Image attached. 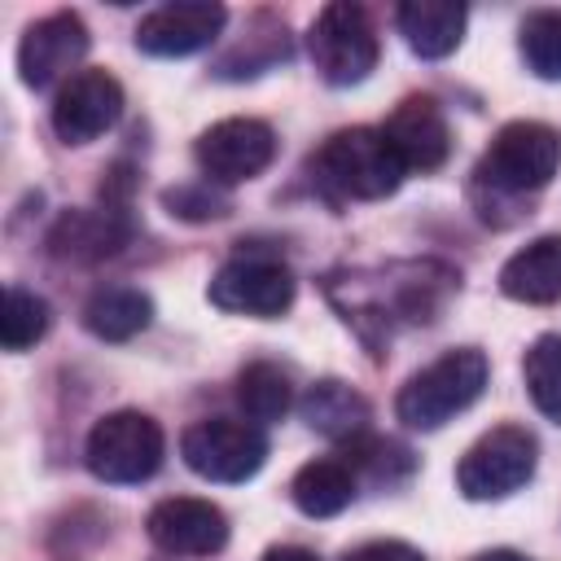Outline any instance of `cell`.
<instances>
[{
	"instance_id": "6da1fadb",
	"label": "cell",
	"mask_w": 561,
	"mask_h": 561,
	"mask_svg": "<svg viewBox=\"0 0 561 561\" xmlns=\"http://www.w3.org/2000/svg\"><path fill=\"white\" fill-rule=\"evenodd\" d=\"M311 171L316 180L346 197V202H377L386 193H394L408 175L403 158L394 153V145L386 140L381 127H346V131H333L316 158H311Z\"/></svg>"
},
{
	"instance_id": "7a4b0ae2",
	"label": "cell",
	"mask_w": 561,
	"mask_h": 561,
	"mask_svg": "<svg viewBox=\"0 0 561 561\" xmlns=\"http://www.w3.org/2000/svg\"><path fill=\"white\" fill-rule=\"evenodd\" d=\"M486 377H491V364L482 351H473V346L447 351L403 381L394 412L408 430H438L486 390Z\"/></svg>"
},
{
	"instance_id": "3957f363",
	"label": "cell",
	"mask_w": 561,
	"mask_h": 561,
	"mask_svg": "<svg viewBox=\"0 0 561 561\" xmlns=\"http://www.w3.org/2000/svg\"><path fill=\"white\" fill-rule=\"evenodd\" d=\"M561 167V136L548 123L535 118H517L504 123L486 153L478 158V188H491L500 197H522V193H539Z\"/></svg>"
},
{
	"instance_id": "277c9868",
	"label": "cell",
	"mask_w": 561,
	"mask_h": 561,
	"mask_svg": "<svg viewBox=\"0 0 561 561\" xmlns=\"http://www.w3.org/2000/svg\"><path fill=\"white\" fill-rule=\"evenodd\" d=\"M162 451H167L162 425L136 408H123L92 425L83 460H88L92 478H101L110 486H131V482H145L158 473Z\"/></svg>"
},
{
	"instance_id": "5b68a950",
	"label": "cell",
	"mask_w": 561,
	"mask_h": 561,
	"mask_svg": "<svg viewBox=\"0 0 561 561\" xmlns=\"http://www.w3.org/2000/svg\"><path fill=\"white\" fill-rule=\"evenodd\" d=\"M307 48H311V66L333 88H351V83L368 79V70L377 66V31H373L368 13L351 0L324 4L316 13Z\"/></svg>"
},
{
	"instance_id": "8992f818",
	"label": "cell",
	"mask_w": 561,
	"mask_h": 561,
	"mask_svg": "<svg viewBox=\"0 0 561 561\" xmlns=\"http://www.w3.org/2000/svg\"><path fill=\"white\" fill-rule=\"evenodd\" d=\"M539 443L522 425H495L456 465V486L465 500H504L535 478Z\"/></svg>"
},
{
	"instance_id": "52a82bcc",
	"label": "cell",
	"mask_w": 561,
	"mask_h": 561,
	"mask_svg": "<svg viewBox=\"0 0 561 561\" xmlns=\"http://www.w3.org/2000/svg\"><path fill=\"white\" fill-rule=\"evenodd\" d=\"M180 456L184 465L206 478V482H245L263 469L267 460V438L259 425L250 421H232V416H210L184 430L180 438Z\"/></svg>"
},
{
	"instance_id": "ba28073f",
	"label": "cell",
	"mask_w": 561,
	"mask_h": 561,
	"mask_svg": "<svg viewBox=\"0 0 561 561\" xmlns=\"http://www.w3.org/2000/svg\"><path fill=\"white\" fill-rule=\"evenodd\" d=\"M206 298L219 311L272 320V316H285L294 307V272L267 254H237L210 276Z\"/></svg>"
},
{
	"instance_id": "9c48e42d",
	"label": "cell",
	"mask_w": 561,
	"mask_h": 561,
	"mask_svg": "<svg viewBox=\"0 0 561 561\" xmlns=\"http://www.w3.org/2000/svg\"><path fill=\"white\" fill-rule=\"evenodd\" d=\"M197 167L206 184H245L276 158V136L263 118H219L197 136Z\"/></svg>"
},
{
	"instance_id": "30bf717a",
	"label": "cell",
	"mask_w": 561,
	"mask_h": 561,
	"mask_svg": "<svg viewBox=\"0 0 561 561\" xmlns=\"http://www.w3.org/2000/svg\"><path fill=\"white\" fill-rule=\"evenodd\" d=\"M123 114V88L110 70H79L61 83L53 101V131L66 145H88L105 136Z\"/></svg>"
},
{
	"instance_id": "8fae6325",
	"label": "cell",
	"mask_w": 561,
	"mask_h": 561,
	"mask_svg": "<svg viewBox=\"0 0 561 561\" xmlns=\"http://www.w3.org/2000/svg\"><path fill=\"white\" fill-rule=\"evenodd\" d=\"M149 539L171 557H215L228 543V517L219 504L197 495H171L149 508Z\"/></svg>"
},
{
	"instance_id": "7c38bea8",
	"label": "cell",
	"mask_w": 561,
	"mask_h": 561,
	"mask_svg": "<svg viewBox=\"0 0 561 561\" xmlns=\"http://www.w3.org/2000/svg\"><path fill=\"white\" fill-rule=\"evenodd\" d=\"M228 22L224 4L210 0H175V4H158L153 13L140 18L136 26V48L149 57H188L202 53Z\"/></svg>"
},
{
	"instance_id": "4fadbf2b",
	"label": "cell",
	"mask_w": 561,
	"mask_h": 561,
	"mask_svg": "<svg viewBox=\"0 0 561 561\" xmlns=\"http://www.w3.org/2000/svg\"><path fill=\"white\" fill-rule=\"evenodd\" d=\"M83 53H88L83 18L70 13V9H57V13H48V18L26 26V35L18 44V75H22L26 88H48L70 66H79Z\"/></svg>"
},
{
	"instance_id": "5bb4252c",
	"label": "cell",
	"mask_w": 561,
	"mask_h": 561,
	"mask_svg": "<svg viewBox=\"0 0 561 561\" xmlns=\"http://www.w3.org/2000/svg\"><path fill=\"white\" fill-rule=\"evenodd\" d=\"M381 131H386V140L394 145V153L403 158L408 171L425 175V171H438L447 162L451 131H447V118H443L434 96H403Z\"/></svg>"
},
{
	"instance_id": "9a60e30c",
	"label": "cell",
	"mask_w": 561,
	"mask_h": 561,
	"mask_svg": "<svg viewBox=\"0 0 561 561\" xmlns=\"http://www.w3.org/2000/svg\"><path fill=\"white\" fill-rule=\"evenodd\" d=\"M500 289L513 302L548 307L561 298V232L535 237L500 267Z\"/></svg>"
},
{
	"instance_id": "2e32d148",
	"label": "cell",
	"mask_w": 561,
	"mask_h": 561,
	"mask_svg": "<svg viewBox=\"0 0 561 561\" xmlns=\"http://www.w3.org/2000/svg\"><path fill=\"white\" fill-rule=\"evenodd\" d=\"M131 228L118 210H70L53 224L48 232V250L57 259H75V263H96L105 254H118L127 245Z\"/></svg>"
},
{
	"instance_id": "e0dca14e",
	"label": "cell",
	"mask_w": 561,
	"mask_h": 561,
	"mask_svg": "<svg viewBox=\"0 0 561 561\" xmlns=\"http://www.w3.org/2000/svg\"><path fill=\"white\" fill-rule=\"evenodd\" d=\"M399 35L416 57H447L465 35V4L456 0H408L394 9Z\"/></svg>"
},
{
	"instance_id": "ac0fdd59",
	"label": "cell",
	"mask_w": 561,
	"mask_h": 561,
	"mask_svg": "<svg viewBox=\"0 0 561 561\" xmlns=\"http://www.w3.org/2000/svg\"><path fill=\"white\" fill-rule=\"evenodd\" d=\"M153 320V298L131 285H105L83 302V324L101 342H127Z\"/></svg>"
},
{
	"instance_id": "d6986e66",
	"label": "cell",
	"mask_w": 561,
	"mask_h": 561,
	"mask_svg": "<svg viewBox=\"0 0 561 561\" xmlns=\"http://www.w3.org/2000/svg\"><path fill=\"white\" fill-rule=\"evenodd\" d=\"M289 495H294L298 513H307V517H333V513H342L355 500V473L342 460H307L294 473Z\"/></svg>"
},
{
	"instance_id": "ffe728a7",
	"label": "cell",
	"mask_w": 561,
	"mask_h": 561,
	"mask_svg": "<svg viewBox=\"0 0 561 561\" xmlns=\"http://www.w3.org/2000/svg\"><path fill=\"white\" fill-rule=\"evenodd\" d=\"M302 416L329 438H359L368 425V403L342 381H316L302 399Z\"/></svg>"
},
{
	"instance_id": "44dd1931",
	"label": "cell",
	"mask_w": 561,
	"mask_h": 561,
	"mask_svg": "<svg viewBox=\"0 0 561 561\" xmlns=\"http://www.w3.org/2000/svg\"><path fill=\"white\" fill-rule=\"evenodd\" d=\"M237 403L245 408L250 421H280L294 403V386H289V373L280 364H245L241 377H237Z\"/></svg>"
},
{
	"instance_id": "7402d4cb",
	"label": "cell",
	"mask_w": 561,
	"mask_h": 561,
	"mask_svg": "<svg viewBox=\"0 0 561 561\" xmlns=\"http://www.w3.org/2000/svg\"><path fill=\"white\" fill-rule=\"evenodd\" d=\"M522 377H526L530 403L561 425V333H543L530 342L522 359Z\"/></svg>"
},
{
	"instance_id": "603a6c76",
	"label": "cell",
	"mask_w": 561,
	"mask_h": 561,
	"mask_svg": "<svg viewBox=\"0 0 561 561\" xmlns=\"http://www.w3.org/2000/svg\"><path fill=\"white\" fill-rule=\"evenodd\" d=\"M517 48L530 75L561 83V9H535L526 13L517 31Z\"/></svg>"
},
{
	"instance_id": "cb8c5ba5",
	"label": "cell",
	"mask_w": 561,
	"mask_h": 561,
	"mask_svg": "<svg viewBox=\"0 0 561 561\" xmlns=\"http://www.w3.org/2000/svg\"><path fill=\"white\" fill-rule=\"evenodd\" d=\"M48 324H53L48 302H44L39 294H31V289L9 285V294H4V316H0L4 351H26V346H35V342L48 333Z\"/></svg>"
},
{
	"instance_id": "d4e9b609",
	"label": "cell",
	"mask_w": 561,
	"mask_h": 561,
	"mask_svg": "<svg viewBox=\"0 0 561 561\" xmlns=\"http://www.w3.org/2000/svg\"><path fill=\"white\" fill-rule=\"evenodd\" d=\"M162 202H167L171 215H180V219H215V215H224V202H219L210 188H193V184L167 188Z\"/></svg>"
},
{
	"instance_id": "484cf974",
	"label": "cell",
	"mask_w": 561,
	"mask_h": 561,
	"mask_svg": "<svg viewBox=\"0 0 561 561\" xmlns=\"http://www.w3.org/2000/svg\"><path fill=\"white\" fill-rule=\"evenodd\" d=\"M342 561H425V557L403 539H373V543L351 548Z\"/></svg>"
},
{
	"instance_id": "4316f807",
	"label": "cell",
	"mask_w": 561,
	"mask_h": 561,
	"mask_svg": "<svg viewBox=\"0 0 561 561\" xmlns=\"http://www.w3.org/2000/svg\"><path fill=\"white\" fill-rule=\"evenodd\" d=\"M263 561H320L311 548H298V543H276L263 552Z\"/></svg>"
},
{
	"instance_id": "83f0119b",
	"label": "cell",
	"mask_w": 561,
	"mask_h": 561,
	"mask_svg": "<svg viewBox=\"0 0 561 561\" xmlns=\"http://www.w3.org/2000/svg\"><path fill=\"white\" fill-rule=\"evenodd\" d=\"M473 561H526L522 552H513V548H491V552H478Z\"/></svg>"
}]
</instances>
